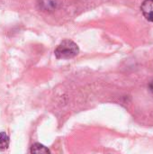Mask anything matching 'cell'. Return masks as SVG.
Masks as SVG:
<instances>
[{"label":"cell","mask_w":153,"mask_h":154,"mask_svg":"<svg viewBox=\"0 0 153 154\" xmlns=\"http://www.w3.org/2000/svg\"><path fill=\"white\" fill-rule=\"evenodd\" d=\"M79 52V48L77 43L70 40L62 41L55 49V56L57 59L69 60L76 57Z\"/></svg>","instance_id":"cell-1"},{"label":"cell","mask_w":153,"mask_h":154,"mask_svg":"<svg viewBox=\"0 0 153 154\" xmlns=\"http://www.w3.org/2000/svg\"><path fill=\"white\" fill-rule=\"evenodd\" d=\"M141 10L144 17L153 23V0H144L142 4Z\"/></svg>","instance_id":"cell-2"},{"label":"cell","mask_w":153,"mask_h":154,"mask_svg":"<svg viewBox=\"0 0 153 154\" xmlns=\"http://www.w3.org/2000/svg\"><path fill=\"white\" fill-rule=\"evenodd\" d=\"M39 5L42 11L53 12L58 8L59 3L57 0H41L39 3Z\"/></svg>","instance_id":"cell-3"},{"label":"cell","mask_w":153,"mask_h":154,"mask_svg":"<svg viewBox=\"0 0 153 154\" xmlns=\"http://www.w3.org/2000/svg\"><path fill=\"white\" fill-rule=\"evenodd\" d=\"M30 152L31 153H50V150L45 147L44 145L41 144V143H34L32 147H31V150H30Z\"/></svg>","instance_id":"cell-4"},{"label":"cell","mask_w":153,"mask_h":154,"mask_svg":"<svg viewBox=\"0 0 153 154\" xmlns=\"http://www.w3.org/2000/svg\"><path fill=\"white\" fill-rule=\"evenodd\" d=\"M9 146V137L8 135L5 133L2 132L0 133V150L5 151L8 148Z\"/></svg>","instance_id":"cell-5"},{"label":"cell","mask_w":153,"mask_h":154,"mask_svg":"<svg viewBox=\"0 0 153 154\" xmlns=\"http://www.w3.org/2000/svg\"><path fill=\"white\" fill-rule=\"evenodd\" d=\"M149 89H150V91H151V95H152L153 97V80H151V82L150 83Z\"/></svg>","instance_id":"cell-6"}]
</instances>
